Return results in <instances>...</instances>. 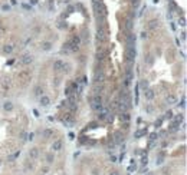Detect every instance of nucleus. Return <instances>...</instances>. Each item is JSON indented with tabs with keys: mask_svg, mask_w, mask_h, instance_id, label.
<instances>
[{
	"mask_svg": "<svg viewBox=\"0 0 187 175\" xmlns=\"http://www.w3.org/2000/svg\"><path fill=\"white\" fill-rule=\"evenodd\" d=\"M91 106H92V109L95 112H99L102 108H104V106H102V99H101V96H99V95H95V96H94Z\"/></svg>",
	"mask_w": 187,
	"mask_h": 175,
	"instance_id": "1",
	"label": "nucleus"
},
{
	"mask_svg": "<svg viewBox=\"0 0 187 175\" xmlns=\"http://www.w3.org/2000/svg\"><path fill=\"white\" fill-rule=\"evenodd\" d=\"M125 56H127L128 63H132V62H134V59H135V49H134V46H127Z\"/></svg>",
	"mask_w": 187,
	"mask_h": 175,
	"instance_id": "2",
	"label": "nucleus"
},
{
	"mask_svg": "<svg viewBox=\"0 0 187 175\" xmlns=\"http://www.w3.org/2000/svg\"><path fill=\"white\" fill-rule=\"evenodd\" d=\"M96 39L99 42H105L107 40V30L104 26H98V30H96Z\"/></svg>",
	"mask_w": 187,
	"mask_h": 175,
	"instance_id": "3",
	"label": "nucleus"
},
{
	"mask_svg": "<svg viewBox=\"0 0 187 175\" xmlns=\"http://www.w3.org/2000/svg\"><path fill=\"white\" fill-rule=\"evenodd\" d=\"M53 70L59 72V70H65V63L62 60H55L53 62Z\"/></svg>",
	"mask_w": 187,
	"mask_h": 175,
	"instance_id": "4",
	"label": "nucleus"
},
{
	"mask_svg": "<svg viewBox=\"0 0 187 175\" xmlns=\"http://www.w3.org/2000/svg\"><path fill=\"white\" fill-rule=\"evenodd\" d=\"M32 62H33V56H32V55H25V56L22 58V60H20L22 65H30Z\"/></svg>",
	"mask_w": 187,
	"mask_h": 175,
	"instance_id": "5",
	"label": "nucleus"
},
{
	"mask_svg": "<svg viewBox=\"0 0 187 175\" xmlns=\"http://www.w3.org/2000/svg\"><path fill=\"white\" fill-rule=\"evenodd\" d=\"M40 105L42 106H49L50 105V98L46 95H42L40 96Z\"/></svg>",
	"mask_w": 187,
	"mask_h": 175,
	"instance_id": "6",
	"label": "nucleus"
},
{
	"mask_svg": "<svg viewBox=\"0 0 187 175\" xmlns=\"http://www.w3.org/2000/svg\"><path fill=\"white\" fill-rule=\"evenodd\" d=\"M29 157H30L32 159L37 158V157H39V148H32V149H29Z\"/></svg>",
	"mask_w": 187,
	"mask_h": 175,
	"instance_id": "7",
	"label": "nucleus"
},
{
	"mask_svg": "<svg viewBox=\"0 0 187 175\" xmlns=\"http://www.w3.org/2000/svg\"><path fill=\"white\" fill-rule=\"evenodd\" d=\"M52 149L53 151H61L62 149V141L61 139H56L55 142L52 143Z\"/></svg>",
	"mask_w": 187,
	"mask_h": 175,
	"instance_id": "8",
	"label": "nucleus"
},
{
	"mask_svg": "<svg viewBox=\"0 0 187 175\" xmlns=\"http://www.w3.org/2000/svg\"><path fill=\"white\" fill-rule=\"evenodd\" d=\"M144 93H145V98H147L148 100L154 99V95H156V93H154V91H153V89H150V88H148V89H145V91H144Z\"/></svg>",
	"mask_w": 187,
	"mask_h": 175,
	"instance_id": "9",
	"label": "nucleus"
},
{
	"mask_svg": "<svg viewBox=\"0 0 187 175\" xmlns=\"http://www.w3.org/2000/svg\"><path fill=\"white\" fill-rule=\"evenodd\" d=\"M127 43H128V46H134V43H135V36L134 34H127Z\"/></svg>",
	"mask_w": 187,
	"mask_h": 175,
	"instance_id": "10",
	"label": "nucleus"
},
{
	"mask_svg": "<svg viewBox=\"0 0 187 175\" xmlns=\"http://www.w3.org/2000/svg\"><path fill=\"white\" fill-rule=\"evenodd\" d=\"M3 109H4V111H7V112L13 111V103H12L10 100H7V102H4V103H3Z\"/></svg>",
	"mask_w": 187,
	"mask_h": 175,
	"instance_id": "11",
	"label": "nucleus"
},
{
	"mask_svg": "<svg viewBox=\"0 0 187 175\" xmlns=\"http://www.w3.org/2000/svg\"><path fill=\"white\" fill-rule=\"evenodd\" d=\"M130 118H131V116H130V113H128L127 111H125V112H121V115H120V119H121V121H124L125 124L130 121Z\"/></svg>",
	"mask_w": 187,
	"mask_h": 175,
	"instance_id": "12",
	"label": "nucleus"
},
{
	"mask_svg": "<svg viewBox=\"0 0 187 175\" xmlns=\"http://www.w3.org/2000/svg\"><path fill=\"white\" fill-rule=\"evenodd\" d=\"M40 48H42V50H45V52H49V50L52 49V43H50V42H43V43L40 45Z\"/></svg>",
	"mask_w": 187,
	"mask_h": 175,
	"instance_id": "13",
	"label": "nucleus"
},
{
	"mask_svg": "<svg viewBox=\"0 0 187 175\" xmlns=\"http://www.w3.org/2000/svg\"><path fill=\"white\" fill-rule=\"evenodd\" d=\"M166 102H167V103H170V105H174V103L177 102V98H176L174 95H168L167 98H166Z\"/></svg>",
	"mask_w": 187,
	"mask_h": 175,
	"instance_id": "14",
	"label": "nucleus"
},
{
	"mask_svg": "<svg viewBox=\"0 0 187 175\" xmlns=\"http://www.w3.org/2000/svg\"><path fill=\"white\" fill-rule=\"evenodd\" d=\"M132 26H134L132 20H131V19H127V20H125V29H127L128 32H131V30H132Z\"/></svg>",
	"mask_w": 187,
	"mask_h": 175,
	"instance_id": "15",
	"label": "nucleus"
},
{
	"mask_svg": "<svg viewBox=\"0 0 187 175\" xmlns=\"http://www.w3.org/2000/svg\"><path fill=\"white\" fill-rule=\"evenodd\" d=\"M52 135H53V131H52V129H45V131L42 132V136H43L45 139H47V138H50Z\"/></svg>",
	"mask_w": 187,
	"mask_h": 175,
	"instance_id": "16",
	"label": "nucleus"
},
{
	"mask_svg": "<svg viewBox=\"0 0 187 175\" xmlns=\"http://www.w3.org/2000/svg\"><path fill=\"white\" fill-rule=\"evenodd\" d=\"M12 52H13V46H12V45H4V46H3V53L9 55V53H12Z\"/></svg>",
	"mask_w": 187,
	"mask_h": 175,
	"instance_id": "17",
	"label": "nucleus"
},
{
	"mask_svg": "<svg viewBox=\"0 0 187 175\" xmlns=\"http://www.w3.org/2000/svg\"><path fill=\"white\" fill-rule=\"evenodd\" d=\"M148 27L151 29V30H154L158 27V20H150V23H148Z\"/></svg>",
	"mask_w": 187,
	"mask_h": 175,
	"instance_id": "18",
	"label": "nucleus"
},
{
	"mask_svg": "<svg viewBox=\"0 0 187 175\" xmlns=\"http://www.w3.org/2000/svg\"><path fill=\"white\" fill-rule=\"evenodd\" d=\"M35 95H36V96H39V98H40V96L43 95V89H42L40 86H36V88H35Z\"/></svg>",
	"mask_w": 187,
	"mask_h": 175,
	"instance_id": "19",
	"label": "nucleus"
},
{
	"mask_svg": "<svg viewBox=\"0 0 187 175\" xmlns=\"http://www.w3.org/2000/svg\"><path fill=\"white\" fill-rule=\"evenodd\" d=\"M29 76H30V73H29L28 70H25V72H20V73H19V78H20V79H28Z\"/></svg>",
	"mask_w": 187,
	"mask_h": 175,
	"instance_id": "20",
	"label": "nucleus"
},
{
	"mask_svg": "<svg viewBox=\"0 0 187 175\" xmlns=\"http://www.w3.org/2000/svg\"><path fill=\"white\" fill-rule=\"evenodd\" d=\"M173 118H174V122H176V124H181L183 119H184L183 115H177V116H173Z\"/></svg>",
	"mask_w": 187,
	"mask_h": 175,
	"instance_id": "21",
	"label": "nucleus"
},
{
	"mask_svg": "<svg viewBox=\"0 0 187 175\" xmlns=\"http://www.w3.org/2000/svg\"><path fill=\"white\" fill-rule=\"evenodd\" d=\"M140 86L144 89V91H145V89H148V82H147L145 79H142V80H141V83H140Z\"/></svg>",
	"mask_w": 187,
	"mask_h": 175,
	"instance_id": "22",
	"label": "nucleus"
},
{
	"mask_svg": "<svg viewBox=\"0 0 187 175\" xmlns=\"http://www.w3.org/2000/svg\"><path fill=\"white\" fill-rule=\"evenodd\" d=\"M145 132H147V129H141V131H137L135 132V138H140L142 135H145Z\"/></svg>",
	"mask_w": 187,
	"mask_h": 175,
	"instance_id": "23",
	"label": "nucleus"
},
{
	"mask_svg": "<svg viewBox=\"0 0 187 175\" xmlns=\"http://www.w3.org/2000/svg\"><path fill=\"white\" fill-rule=\"evenodd\" d=\"M168 131H170V132H177V131H178V125H177V124H173L171 126L168 128Z\"/></svg>",
	"mask_w": 187,
	"mask_h": 175,
	"instance_id": "24",
	"label": "nucleus"
},
{
	"mask_svg": "<svg viewBox=\"0 0 187 175\" xmlns=\"http://www.w3.org/2000/svg\"><path fill=\"white\" fill-rule=\"evenodd\" d=\"M178 25H180L181 27H186V19H184V17H180V19H178Z\"/></svg>",
	"mask_w": 187,
	"mask_h": 175,
	"instance_id": "25",
	"label": "nucleus"
},
{
	"mask_svg": "<svg viewBox=\"0 0 187 175\" xmlns=\"http://www.w3.org/2000/svg\"><path fill=\"white\" fill-rule=\"evenodd\" d=\"M72 42H74V43H76V45H81V39H79V36H74V37H72Z\"/></svg>",
	"mask_w": 187,
	"mask_h": 175,
	"instance_id": "26",
	"label": "nucleus"
},
{
	"mask_svg": "<svg viewBox=\"0 0 187 175\" xmlns=\"http://www.w3.org/2000/svg\"><path fill=\"white\" fill-rule=\"evenodd\" d=\"M115 141H117V142H121V141H122V138H121V132H117V133H115Z\"/></svg>",
	"mask_w": 187,
	"mask_h": 175,
	"instance_id": "27",
	"label": "nucleus"
},
{
	"mask_svg": "<svg viewBox=\"0 0 187 175\" xmlns=\"http://www.w3.org/2000/svg\"><path fill=\"white\" fill-rule=\"evenodd\" d=\"M19 155H20V151H17V152H15L13 155H10V158H9V159H10V161H13V159H16Z\"/></svg>",
	"mask_w": 187,
	"mask_h": 175,
	"instance_id": "28",
	"label": "nucleus"
},
{
	"mask_svg": "<svg viewBox=\"0 0 187 175\" xmlns=\"http://www.w3.org/2000/svg\"><path fill=\"white\" fill-rule=\"evenodd\" d=\"M1 10H3V12H7V10H10V6H9V4H3V6H1Z\"/></svg>",
	"mask_w": 187,
	"mask_h": 175,
	"instance_id": "29",
	"label": "nucleus"
},
{
	"mask_svg": "<svg viewBox=\"0 0 187 175\" xmlns=\"http://www.w3.org/2000/svg\"><path fill=\"white\" fill-rule=\"evenodd\" d=\"M166 118H168V119H173V112H171V111H167V112H166Z\"/></svg>",
	"mask_w": 187,
	"mask_h": 175,
	"instance_id": "30",
	"label": "nucleus"
},
{
	"mask_svg": "<svg viewBox=\"0 0 187 175\" xmlns=\"http://www.w3.org/2000/svg\"><path fill=\"white\" fill-rule=\"evenodd\" d=\"M46 159H47V162H52V161H53V157H52V154H47V155H46Z\"/></svg>",
	"mask_w": 187,
	"mask_h": 175,
	"instance_id": "31",
	"label": "nucleus"
},
{
	"mask_svg": "<svg viewBox=\"0 0 187 175\" xmlns=\"http://www.w3.org/2000/svg\"><path fill=\"white\" fill-rule=\"evenodd\" d=\"M180 105H181V108H184V106H186V99H184V98L181 99V103H180Z\"/></svg>",
	"mask_w": 187,
	"mask_h": 175,
	"instance_id": "32",
	"label": "nucleus"
},
{
	"mask_svg": "<svg viewBox=\"0 0 187 175\" xmlns=\"http://www.w3.org/2000/svg\"><path fill=\"white\" fill-rule=\"evenodd\" d=\"M109 175H121V174H120L118 171H111V172H109Z\"/></svg>",
	"mask_w": 187,
	"mask_h": 175,
	"instance_id": "33",
	"label": "nucleus"
},
{
	"mask_svg": "<svg viewBox=\"0 0 187 175\" xmlns=\"http://www.w3.org/2000/svg\"><path fill=\"white\" fill-rule=\"evenodd\" d=\"M68 12L72 13V12H74V6H69V7H68Z\"/></svg>",
	"mask_w": 187,
	"mask_h": 175,
	"instance_id": "34",
	"label": "nucleus"
},
{
	"mask_svg": "<svg viewBox=\"0 0 187 175\" xmlns=\"http://www.w3.org/2000/svg\"><path fill=\"white\" fill-rule=\"evenodd\" d=\"M28 139H29V141H32V139H33V133H29V135H28Z\"/></svg>",
	"mask_w": 187,
	"mask_h": 175,
	"instance_id": "35",
	"label": "nucleus"
},
{
	"mask_svg": "<svg viewBox=\"0 0 187 175\" xmlns=\"http://www.w3.org/2000/svg\"><path fill=\"white\" fill-rule=\"evenodd\" d=\"M23 9H26V10H30L32 7H30V6H28V4H23Z\"/></svg>",
	"mask_w": 187,
	"mask_h": 175,
	"instance_id": "36",
	"label": "nucleus"
},
{
	"mask_svg": "<svg viewBox=\"0 0 187 175\" xmlns=\"http://www.w3.org/2000/svg\"><path fill=\"white\" fill-rule=\"evenodd\" d=\"M138 3H140V0H132V4H134V6H137Z\"/></svg>",
	"mask_w": 187,
	"mask_h": 175,
	"instance_id": "37",
	"label": "nucleus"
},
{
	"mask_svg": "<svg viewBox=\"0 0 187 175\" xmlns=\"http://www.w3.org/2000/svg\"><path fill=\"white\" fill-rule=\"evenodd\" d=\"M141 37H142V39H145V37H147V33L142 32V33H141Z\"/></svg>",
	"mask_w": 187,
	"mask_h": 175,
	"instance_id": "38",
	"label": "nucleus"
},
{
	"mask_svg": "<svg viewBox=\"0 0 187 175\" xmlns=\"http://www.w3.org/2000/svg\"><path fill=\"white\" fill-rule=\"evenodd\" d=\"M181 39H183V40H186V32L181 33Z\"/></svg>",
	"mask_w": 187,
	"mask_h": 175,
	"instance_id": "39",
	"label": "nucleus"
},
{
	"mask_svg": "<svg viewBox=\"0 0 187 175\" xmlns=\"http://www.w3.org/2000/svg\"><path fill=\"white\" fill-rule=\"evenodd\" d=\"M115 161H117V157H114V155H112V157H111V162H115Z\"/></svg>",
	"mask_w": 187,
	"mask_h": 175,
	"instance_id": "40",
	"label": "nucleus"
},
{
	"mask_svg": "<svg viewBox=\"0 0 187 175\" xmlns=\"http://www.w3.org/2000/svg\"><path fill=\"white\" fill-rule=\"evenodd\" d=\"M32 4H37V0H29Z\"/></svg>",
	"mask_w": 187,
	"mask_h": 175,
	"instance_id": "41",
	"label": "nucleus"
},
{
	"mask_svg": "<svg viewBox=\"0 0 187 175\" xmlns=\"http://www.w3.org/2000/svg\"><path fill=\"white\" fill-rule=\"evenodd\" d=\"M142 164H144V165L147 164V157H144V158H142Z\"/></svg>",
	"mask_w": 187,
	"mask_h": 175,
	"instance_id": "42",
	"label": "nucleus"
}]
</instances>
